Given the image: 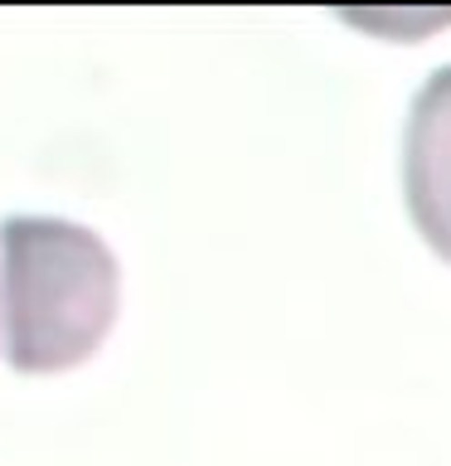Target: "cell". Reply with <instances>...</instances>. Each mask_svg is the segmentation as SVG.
I'll return each instance as SVG.
<instances>
[{
	"label": "cell",
	"instance_id": "obj_1",
	"mask_svg": "<svg viewBox=\"0 0 451 466\" xmlns=\"http://www.w3.org/2000/svg\"><path fill=\"white\" fill-rule=\"evenodd\" d=\"M122 268L107 238L73 218L10 214L0 218V316L5 364L20 374H64L102 350Z\"/></svg>",
	"mask_w": 451,
	"mask_h": 466
},
{
	"label": "cell",
	"instance_id": "obj_2",
	"mask_svg": "<svg viewBox=\"0 0 451 466\" xmlns=\"http://www.w3.org/2000/svg\"><path fill=\"white\" fill-rule=\"evenodd\" d=\"M403 195L422 243L451 262V64L427 73L407 112Z\"/></svg>",
	"mask_w": 451,
	"mask_h": 466
}]
</instances>
